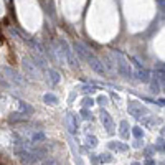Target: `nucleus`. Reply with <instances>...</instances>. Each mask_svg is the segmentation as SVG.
<instances>
[{"mask_svg": "<svg viewBox=\"0 0 165 165\" xmlns=\"http://www.w3.org/2000/svg\"><path fill=\"white\" fill-rule=\"evenodd\" d=\"M74 51L79 55V58H81V60L86 61L88 65H89L91 68H93L94 71L97 73V74H102V76L106 74V66L102 65V63H101L99 58L94 56V55L91 53V51L88 50V48L84 46L82 43H74Z\"/></svg>", "mask_w": 165, "mask_h": 165, "instance_id": "f257e3e1", "label": "nucleus"}, {"mask_svg": "<svg viewBox=\"0 0 165 165\" xmlns=\"http://www.w3.org/2000/svg\"><path fill=\"white\" fill-rule=\"evenodd\" d=\"M127 109H129V114L134 116V117H144V116L149 114V109L145 108V106H142L139 102V101H129V106H127Z\"/></svg>", "mask_w": 165, "mask_h": 165, "instance_id": "f03ea898", "label": "nucleus"}, {"mask_svg": "<svg viewBox=\"0 0 165 165\" xmlns=\"http://www.w3.org/2000/svg\"><path fill=\"white\" fill-rule=\"evenodd\" d=\"M4 73L7 74V78L10 79V84H15V86H20V88H23V86H27V82H25V78H23L20 73H17L15 69H12V68H4Z\"/></svg>", "mask_w": 165, "mask_h": 165, "instance_id": "7ed1b4c3", "label": "nucleus"}, {"mask_svg": "<svg viewBox=\"0 0 165 165\" xmlns=\"http://www.w3.org/2000/svg\"><path fill=\"white\" fill-rule=\"evenodd\" d=\"M58 50L61 51L63 58H65V60L69 63V66H74L76 65L74 58H73V51L69 50V45H68V41H66V40H63V38L58 40Z\"/></svg>", "mask_w": 165, "mask_h": 165, "instance_id": "20e7f679", "label": "nucleus"}, {"mask_svg": "<svg viewBox=\"0 0 165 165\" xmlns=\"http://www.w3.org/2000/svg\"><path fill=\"white\" fill-rule=\"evenodd\" d=\"M116 58H117V71L124 78H130L132 76V69H130V65L126 61V58L122 56L121 53H116Z\"/></svg>", "mask_w": 165, "mask_h": 165, "instance_id": "39448f33", "label": "nucleus"}, {"mask_svg": "<svg viewBox=\"0 0 165 165\" xmlns=\"http://www.w3.org/2000/svg\"><path fill=\"white\" fill-rule=\"evenodd\" d=\"M23 73H25L28 78L32 79H36L38 78V66L33 63V60H30V58H23Z\"/></svg>", "mask_w": 165, "mask_h": 165, "instance_id": "423d86ee", "label": "nucleus"}, {"mask_svg": "<svg viewBox=\"0 0 165 165\" xmlns=\"http://www.w3.org/2000/svg\"><path fill=\"white\" fill-rule=\"evenodd\" d=\"M101 122H102V126L106 127L108 132H112V130H114V121H112V117L106 111H101Z\"/></svg>", "mask_w": 165, "mask_h": 165, "instance_id": "0eeeda50", "label": "nucleus"}, {"mask_svg": "<svg viewBox=\"0 0 165 165\" xmlns=\"http://www.w3.org/2000/svg\"><path fill=\"white\" fill-rule=\"evenodd\" d=\"M66 126H68V130L71 134H74L78 130V121H76V116L74 114H66Z\"/></svg>", "mask_w": 165, "mask_h": 165, "instance_id": "6e6552de", "label": "nucleus"}, {"mask_svg": "<svg viewBox=\"0 0 165 165\" xmlns=\"http://www.w3.org/2000/svg\"><path fill=\"white\" fill-rule=\"evenodd\" d=\"M137 79L139 81H142V82H150V73L147 71V69H137Z\"/></svg>", "mask_w": 165, "mask_h": 165, "instance_id": "1a4fd4ad", "label": "nucleus"}, {"mask_svg": "<svg viewBox=\"0 0 165 165\" xmlns=\"http://www.w3.org/2000/svg\"><path fill=\"white\" fill-rule=\"evenodd\" d=\"M46 74H48V82H50V84H58V82H60V74H58V71L48 69Z\"/></svg>", "mask_w": 165, "mask_h": 165, "instance_id": "9d476101", "label": "nucleus"}, {"mask_svg": "<svg viewBox=\"0 0 165 165\" xmlns=\"http://www.w3.org/2000/svg\"><path fill=\"white\" fill-rule=\"evenodd\" d=\"M27 114H23V112H13V114H10V117H8V121L12 122V124H15V122H25Z\"/></svg>", "mask_w": 165, "mask_h": 165, "instance_id": "9b49d317", "label": "nucleus"}, {"mask_svg": "<svg viewBox=\"0 0 165 165\" xmlns=\"http://www.w3.org/2000/svg\"><path fill=\"white\" fill-rule=\"evenodd\" d=\"M43 101H45V104H48V106H56L58 104V97L55 96V94H51V93H46L43 96Z\"/></svg>", "mask_w": 165, "mask_h": 165, "instance_id": "f8f14e48", "label": "nucleus"}, {"mask_svg": "<svg viewBox=\"0 0 165 165\" xmlns=\"http://www.w3.org/2000/svg\"><path fill=\"white\" fill-rule=\"evenodd\" d=\"M109 149H112V150H122V152H126L129 147H127L126 144H119V142H109Z\"/></svg>", "mask_w": 165, "mask_h": 165, "instance_id": "ddd939ff", "label": "nucleus"}, {"mask_svg": "<svg viewBox=\"0 0 165 165\" xmlns=\"http://www.w3.org/2000/svg\"><path fill=\"white\" fill-rule=\"evenodd\" d=\"M20 111H22L23 114H33V108L28 106L27 102H23V101H20Z\"/></svg>", "mask_w": 165, "mask_h": 165, "instance_id": "4468645a", "label": "nucleus"}, {"mask_svg": "<svg viewBox=\"0 0 165 165\" xmlns=\"http://www.w3.org/2000/svg\"><path fill=\"white\" fill-rule=\"evenodd\" d=\"M129 124H127V121H121V130H119V132H121V136L122 137H127L129 136Z\"/></svg>", "mask_w": 165, "mask_h": 165, "instance_id": "2eb2a0df", "label": "nucleus"}, {"mask_svg": "<svg viewBox=\"0 0 165 165\" xmlns=\"http://www.w3.org/2000/svg\"><path fill=\"white\" fill-rule=\"evenodd\" d=\"M86 145H88L89 149H94V147L97 145V139H96L94 136H88V137H86Z\"/></svg>", "mask_w": 165, "mask_h": 165, "instance_id": "dca6fc26", "label": "nucleus"}, {"mask_svg": "<svg viewBox=\"0 0 165 165\" xmlns=\"http://www.w3.org/2000/svg\"><path fill=\"white\" fill-rule=\"evenodd\" d=\"M32 140H33V142H43V140H45V134L43 132H35L32 136Z\"/></svg>", "mask_w": 165, "mask_h": 165, "instance_id": "f3484780", "label": "nucleus"}, {"mask_svg": "<svg viewBox=\"0 0 165 165\" xmlns=\"http://www.w3.org/2000/svg\"><path fill=\"white\" fill-rule=\"evenodd\" d=\"M111 160H112V157L109 154H101L99 155V162H101V164H106V162H111Z\"/></svg>", "mask_w": 165, "mask_h": 165, "instance_id": "a211bd4d", "label": "nucleus"}, {"mask_svg": "<svg viewBox=\"0 0 165 165\" xmlns=\"http://www.w3.org/2000/svg\"><path fill=\"white\" fill-rule=\"evenodd\" d=\"M150 88L154 93H158L160 91V84H158V81H150Z\"/></svg>", "mask_w": 165, "mask_h": 165, "instance_id": "6ab92c4d", "label": "nucleus"}, {"mask_svg": "<svg viewBox=\"0 0 165 165\" xmlns=\"http://www.w3.org/2000/svg\"><path fill=\"white\" fill-rule=\"evenodd\" d=\"M81 117L82 119H91V112L88 111V108H82L81 109Z\"/></svg>", "mask_w": 165, "mask_h": 165, "instance_id": "aec40b11", "label": "nucleus"}, {"mask_svg": "<svg viewBox=\"0 0 165 165\" xmlns=\"http://www.w3.org/2000/svg\"><path fill=\"white\" fill-rule=\"evenodd\" d=\"M93 104H94V101L91 99V97H84V101H82V106H84V108H91Z\"/></svg>", "mask_w": 165, "mask_h": 165, "instance_id": "412c9836", "label": "nucleus"}, {"mask_svg": "<svg viewBox=\"0 0 165 165\" xmlns=\"http://www.w3.org/2000/svg\"><path fill=\"white\" fill-rule=\"evenodd\" d=\"M132 134H134V136H136L137 137V139H140V137H142V129H140V127H134V130H132Z\"/></svg>", "mask_w": 165, "mask_h": 165, "instance_id": "4be33fe9", "label": "nucleus"}, {"mask_svg": "<svg viewBox=\"0 0 165 165\" xmlns=\"http://www.w3.org/2000/svg\"><path fill=\"white\" fill-rule=\"evenodd\" d=\"M97 102H99L101 106H106V104H108V97H106V96H99V97H97Z\"/></svg>", "mask_w": 165, "mask_h": 165, "instance_id": "5701e85b", "label": "nucleus"}, {"mask_svg": "<svg viewBox=\"0 0 165 165\" xmlns=\"http://www.w3.org/2000/svg\"><path fill=\"white\" fill-rule=\"evenodd\" d=\"M157 149H158V150H165V142L162 139L157 142Z\"/></svg>", "mask_w": 165, "mask_h": 165, "instance_id": "b1692460", "label": "nucleus"}, {"mask_svg": "<svg viewBox=\"0 0 165 165\" xmlns=\"http://www.w3.org/2000/svg\"><path fill=\"white\" fill-rule=\"evenodd\" d=\"M0 86H2V88H8V86H10V82H7L2 76H0Z\"/></svg>", "mask_w": 165, "mask_h": 165, "instance_id": "393cba45", "label": "nucleus"}, {"mask_svg": "<svg viewBox=\"0 0 165 165\" xmlns=\"http://www.w3.org/2000/svg\"><path fill=\"white\" fill-rule=\"evenodd\" d=\"M154 150H155V147H147V149H145L144 152H145V155H147V157H150V155H152V152H154Z\"/></svg>", "mask_w": 165, "mask_h": 165, "instance_id": "a878e982", "label": "nucleus"}, {"mask_svg": "<svg viewBox=\"0 0 165 165\" xmlns=\"http://www.w3.org/2000/svg\"><path fill=\"white\" fill-rule=\"evenodd\" d=\"M43 165H55V162L50 158V160H45V162H43Z\"/></svg>", "mask_w": 165, "mask_h": 165, "instance_id": "bb28decb", "label": "nucleus"}, {"mask_svg": "<svg viewBox=\"0 0 165 165\" xmlns=\"http://www.w3.org/2000/svg\"><path fill=\"white\" fill-rule=\"evenodd\" d=\"M145 165H155V162H154V160H150V158H149V160L145 162Z\"/></svg>", "mask_w": 165, "mask_h": 165, "instance_id": "cd10ccee", "label": "nucleus"}, {"mask_svg": "<svg viewBox=\"0 0 165 165\" xmlns=\"http://www.w3.org/2000/svg\"><path fill=\"white\" fill-rule=\"evenodd\" d=\"M157 102H158V104H160V106H165V99H158Z\"/></svg>", "mask_w": 165, "mask_h": 165, "instance_id": "c85d7f7f", "label": "nucleus"}, {"mask_svg": "<svg viewBox=\"0 0 165 165\" xmlns=\"http://www.w3.org/2000/svg\"><path fill=\"white\" fill-rule=\"evenodd\" d=\"M162 134H164V136H165V127H164V130H162Z\"/></svg>", "mask_w": 165, "mask_h": 165, "instance_id": "c756f323", "label": "nucleus"}, {"mask_svg": "<svg viewBox=\"0 0 165 165\" xmlns=\"http://www.w3.org/2000/svg\"><path fill=\"white\" fill-rule=\"evenodd\" d=\"M132 165H140V164H137V162H134V164Z\"/></svg>", "mask_w": 165, "mask_h": 165, "instance_id": "7c9ffc66", "label": "nucleus"}]
</instances>
